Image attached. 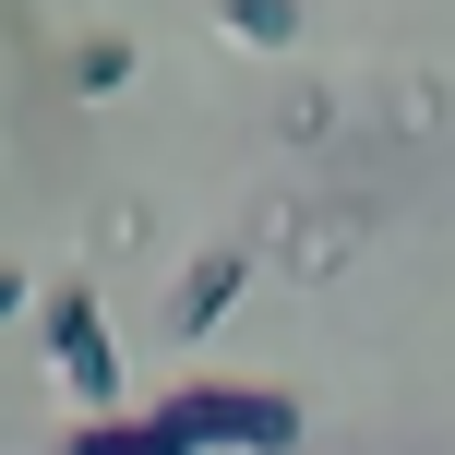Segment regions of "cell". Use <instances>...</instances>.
Instances as JSON below:
<instances>
[{"label":"cell","instance_id":"obj_6","mask_svg":"<svg viewBox=\"0 0 455 455\" xmlns=\"http://www.w3.org/2000/svg\"><path fill=\"white\" fill-rule=\"evenodd\" d=\"M0 312H24V275H12V264H0Z\"/></svg>","mask_w":455,"mask_h":455},{"label":"cell","instance_id":"obj_5","mask_svg":"<svg viewBox=\"0 0 455 455\" xmlns=\"http://www.w3.org/2000/svg\"><path fill=\"white\" fill-rule=\"evenodd\" d=\"M72 84H84V96H120V84H132V48H120V36H84V48H72Z\"/></svg>","mask_w":455,"mask_h":455},{"label":"cell","instance_id":"obj_2","mask_svg":"<svg viewBox=\"0 0 455 455\" xmlns=\"http://www.w3.org/2000/svg\"><path fill=\"white\" fill-rule=\"evenodd\" d=\"M48 360H60V384L84 395V408H108V395H120V347H108L96 288H48Z\"/></svg>","mask_w":455,"mask_h":455},{"label":"cell","instance_id":"obj_1","mask_svg":"<svg viewBox=\"0 0 455 455\" xmlns=\"http://www.w3.org/2000/svg\"><path fill=\"white\" fill-rule=\"evenodd\" d=\"M204 443L288 455L299 443V408H288V395H251V384H180L168 408H144V419H96L72 455H204Z\"/></svg>","mask_w":455,"mask_h":455},{"label":"cell","instance_id":"obj_4","mask_svg":"<svg viewBox=\"0 0 455 455\" xmlns=\"http://www.w3.org/2000/svg\"><path fill=\"white\" fill-rule=\"evenodd\" d=\"M228 36H240V48H288L299 36V0H228Z\"/></svg>","mask_w":455,"mask_h":455},{"label":"cell","instance_id":"obj_3","mask_svg":"<svg viewBox=\"0 0 455 455\" xmlns=\"http://www.w3.org/2000/svg\"><path fill=\"white\" fill-rule=\"evenodd\" d=\"M240 288H251V251H204V264L180 275V299H168V323H180V336H216Z\"/></svg>","mask_w":455,"mask_h":455}]
</instances>
